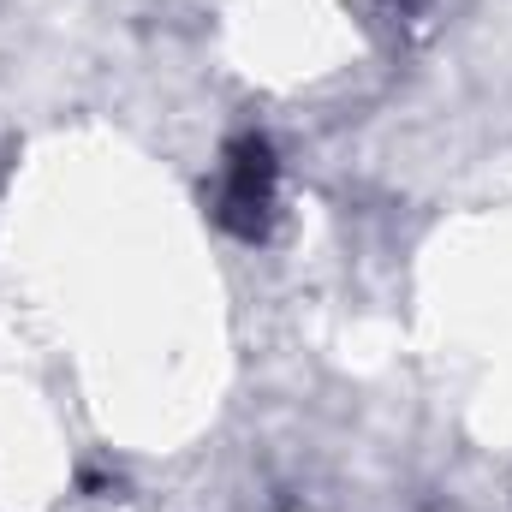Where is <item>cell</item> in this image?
Segmentation results:
<instances>
[{
  "label": "cell",
  "instance_id": "obj_1",
  "mask_svg": "<svg viewBox=\"0 0 512 512\" xmlns=\"http://www.w3.org/2000/svg\"><path fill=\"white\" fill-rule=\"evenodd\" d=\"M268 209H274V149L262 137H239L233 155H227V185H221V221L256 239L268 227Z\"/></svg>",
  "mask_w": 512,
  "mask_h": 512
}]
</instances>
